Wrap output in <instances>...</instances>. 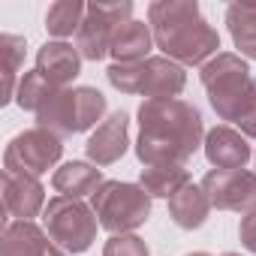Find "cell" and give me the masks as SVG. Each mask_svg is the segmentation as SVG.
<instances>
[{
    "mask_svg": "<svg viewBox=\"0 0 256 256\" xmlns=\"http://www.w3.org/2000/svg\"><path fill=\"white\" fill-rule=\"evenodd\" d=\"M96 226H100V220H96L94 208L84 205L82 199L52 196L46 202L42 229L66 253H84L94 244V238H96Z\"/></svg>",
    "mask_w": 256,
    "mask_h": 256,
    "instance_id": "52a82bcc",
    "label": "cell"
},
{
    "mask_svg": "<svg viewBox=\"0 0 256 256\" xmlns=\"http://www.w3.org/2000/svg\"><path fill=\"white\" fill-rule=\"evenodd\" d=\"M90 208L100 226L112 235H130L133 229L145 226L151 217V196L139 184L126 181H102L90 196Z\"/></svg>",
    "mask_w": 256,
    "mask_h": 256,
    "instance_id": "8992f818",
    "label": "cell"
},
{
    "mask_svg": "<svg viewBox=\"0 0 256 256\" xmlns=\"http://www.w3.org/2000/svg\"><path fill=\"white\" fill-rule=\"evenodd\" d=\"M106 78L120 94H139L148 100L178 96L187 84L184 66L169 58H148L139 64H112L106 70Z\"/></svg>",
    "mask_w": 256,
    "mask_h": 256,
    "instance_id": "5b68a950",
    "label": "cell"
},
{
    "mask_svg": "<svg viewBox=\"0 0 256 256\" xmlns=\"http://www.w3.org/2000/svg\"><path fill=\"white\" fill-rule=\"evenodd\" d=\"M84 16H88V4H82V0H58L46 12V30L54 40H66L78 34V28L84 24Z\"/></svg>",
    "mask_w": 256,
    "mask_h": 256,
    "instance_id": "7402d4cb",
    "label": "cell"
},
{
    "mask_svg": "<svg viewBox=\"0 0 256 256\" xmlns=\"http://www.w3.org/2000/svg\"><path fill=\"white\" fill-rule=\"evenodd\" d=\"M220 256H241V253H220Z\"/></svg>",
    "mask_w": 256,
    "mask_h": 256,
    "instance_id": "83f0119b",
    "label": "cell"
},
{
    "mask_svg": "<svg viewBox=\"0 0 256 256\" xmlns=\"http://www.w3.org/2000/svg\"><path fill=\"white\" fill-rule=\"evenodd\" d=\"M226 24L241 58L256 60V4H232L226 10Z\"/></svg>",
    "mask_w": 256,
    "mask_h": 256,
    "instance_id": "44dd1931",
    "label": "cell"
},
{
    "mask_svg": "<svg viewBox=\"0 0 256 256\" xmlns=\"http://www.w3.org/2000/svg\"><path fill=\"white\" fill-rule=\"evenodd\" d=\"M205 157L214 169H223V172H235V169H244L247 160H250V145H247V136L238 133L235 126H214V130L205 133Z\"/></svg>",
    "mask_w": 256,
    "mask_h": 256,
    "instance_id": "9a60e30c",
    "label": "cell"
},
{
    "mask_svg": "<svg viewBox=\"0 0 256 256\" xmlns=\"http://www.w3.org/2000/svg\"><path fill=\"white\" fill-rule=\"evenodd\" d=\"M106 114V96L96 88H54L46 102L36 112V120L42 130L66 139L76 133H84L90 126H100L96 120H102Z\"/></svg>",
    "mask_w": 256,
    "mask_h": 256,
    "instance_id": "3957f363",
    "label": "cell"
},
{
    "mask_svg": "<svg viewBox=\"0 0 256 256\" xmlns=\"http://www.w3.org/2000/svg\"><path fill=\"white\" fill-rule=\"evenodd\" d=\"M0 187H4V208L16 220H34L46 211V187L40 184V178L4 169Z\"/></svg>",
    "mask_w": 256,
    "mask_h": 256,
    "instance_id": "7c38bea8",
    "label": "cell"
},
{
    "mask_svg": "<svg viewBox=\"0 0 256 256\" xmlns=\"http://www.w3.org/2000/svg\"><path fill=\"white\" fill-rule=\"evenodd\" d=\"M208 214H211V202H208V193L202 190V184H187L181 193H175L169 199V217L181 229L205 226Z\"/></svg>",
    "mask_w": 256,
    "mask_h": 256,
    "instance_id": "ac0fdd59",
    "label": "cell"
},
{
    "mask_svg": "<svg viewBox=\"0 0 256 256\" xmlns=\"http://www.w3.org/2000/svg\"><path fill=\"white\" fill-rule=\"evenodd\" d=\"M205 145V124L193 102L145 100L139 106L136 157L142 166H184Z\"/></svg>",
    "mask_w": 256,
    "mask_h": 256,
    "instance_id": "6da1fadb",
    "label": "cell"
},
{
    "mask_svg": "<svg viewBox=\"0 0 256 256\" xmlns=\"http://www.w3.org/2000/svg\"><path fill=\"white\" fill-rule=\"evenodd\" d=\"M54 90V84H48L36 70L34 72H24L22 82H18V90H16V102L24 108V112H40V106L46 102V96Z\"/></svg>",
    "mask_w": 256,
    "mask_h": 256,
    "instance_id": "603a6c76",
    "label": "cell"
},
{
    "mask_svg": "<svg viewBox=\"0 0 256 256\" xmlns=\"http://www.w3.org/2000/svg\"><path fill=\"white\" fill-rule=\"evenodd\" d=\"M187 256H211V253H205V250H196V253H187Z\"/></svg>",
    "mask_w": 256,
    "mask_h": 256,
    "instance_id": "4316f807",
    "label": "cell"
},
{
    "mask_svg": "<svg viewBox=\"0 0 256 256\" xmlns=\"http://www.w3.org/2000/svg\"><path fill=\"white\" fill-rule=\"evenodd\" d=\"M190 184V169L187 166H145L139 175V187L151 199H172Z\"/></svg>",
    "mask_w": 256,
    "mask_h": 256,
    "instance_id": "d6986e66",
    "label": "cell"
},
{
    "mask_svg": "<svg viewBox=\"0 0 256 256\" xmlns=\"http://www.w3.org/2000/svg\"><path fill=\"white\" fill-rule=\"evenodd\" d=\"M126 145H130V114L118 108L90 133L84 154L94 166H112L126 154Z\"/></svg>",
    "mask_w": 256,
    "mask_h": 256,
    "instance_id": "8fae6325",
    "label": "cell"
},
{
    "mask_svg": "<svg viewBox=\"0 0 256 256\" xmlns=\"http://www.w3.org/2000/svg\"><path fill=\"white\" fill-rule=\"evenodd\" d=\"M235 124H238V133H244L247 139H256V82H253V90H250L247 102L241 106Z\"/></svg>",
    "mask_w": 256,
    "mask_h": 256,
    "instance_id": "d4e9b609",
    "label": "cell"
},
{
    "mask_svg": "<svg viewBox=\"0 0 256 256\" xmlns=\"http://www.w3.org/2000/svg\"><path fill=\"white\" fill-rule=\"evenodd\" d=\"M238 238H241V244H244L250 253H256V211H250V214H244V217H241Z\"/></svg>",
    "mask_w": 256,
    "mask_h": 256,
    "instance_id": "484cf974",
    "label": "cell"
},
{
    "mask_svg": "<svg viewBox=\"0 0 256 256\" xmlns=\"http://www.w3.org/2000/svg\"><path fill=\"white\" fill-rule=\"evenodd\" d=\"M202 190L208 193L211 208L217 211H235V214H250L256 211V172L235 169H211L202 178Z\"/></svg>",
    "mask_w": 256,
    "mask_h": 256,
    "instance_id": "30bf717a",
    "label": "cell"
},
{
    "mask_svg": "<svg viewBox=\"0 0 256 256\" xmlns=\"http://www.w3.org/2000/svg\"><path fill=\"white\" fill-rule=\"evenodd\" d=\"M102 256H148V244L139 235H112L102 247Z\"/></svg>",
    "mask_w": 256,
    "mask_h": 256,
    "instance_id": "cb8c5ba5",
    "label": "cell"
},
{
    "mask_svg": "<svg viewBox=\"0 0 256 256\" xmlns=\"http://www.w3.org/2000/svg\"><path fill=\"white\" fill-rule=\"evenodd\" d=\"M64 157V139L34 126V130L18 133L6 151H4V169L6 172H18V175H46L48 169H54V163Z\"/></svg>",
    "mask_w": 256,
    "mask_h": 256,
    "instance_id": "ba28073f",
    "label": "cell"
},
{
    "mask_svg": "<svg viewBox=\"0 0 256 256\" xmlns=\"http://www.w3.org/2000/svg\"><path fill=\"white\" fill-rule=\"evenodd\" d=\"M0 256H70V253L60 250L48 238V232L34 220H12L4 226Z\"/></svg>",
    "mask_w": 256,
    "mask_h": 256,
    "instance_id": "4fadbf2b",
    "label": "cell"
},
{
    "mask_svg": "<svg viewBox=\"0 0 256 256\" xmlns=\"http://www.w3.org/2000/svg\"><path fill=\"white\" fill-rule=\"evenodd\" d=\"M82 52L64 40H48L40 52H36V72L54 84V88H70V82L78 78L82 72Z\"/></svg>",
    "mask_w": 256,
    "mask_h": 256,
    "instance_id": "5bb4252c",
    "label": "cell"
},
{
    "mask_svg": "<svg viewBox=\"0 0 256 256\" xmlns=\"http://www.w3.org/2000/svg\"><path fill=\"white\" fill-rule=\"evenodd\" d=\"M102 181H106L102 169H96L94 163H84V160H70L60 169H54V175H52V187L58 190V196H70V199L94 196Z\"/></svg>",
    "mask_w": 256,
    "mask_h": 256,
    "instance_id": "e0dca14e",
    "label": "cell"
},
{
    "mask_svg": "<svg viewBox=\"0 0 256 256\" xmlns=\"http://www.w3.org/2000/svg\"><path fill=\"white\" fill-rule=\"evenodd\" d=\"M199 78H202V88H205L208 102L217 112V118L235 124V118H238L241 106L247 102V96L253 90V82H256L250 76L247 60L241 54L220 52L217 58H211L199 70Z\"/></svg>",
    "mask_w": 256,
    "mask_h": 256,
    "instance_id": "277c9868",
    "label": "cell"
},
{
    "mask_svg": "<svg viewBox=\"0 0 256 256\" xmlns=\"http://www.w3.org/2000/svg\"><path fill=\"white\" fill-rule=\"evenodd\" d=\"M24 54H28V42L18 34H4L0 36V70H4V90H0V102L16 100L18 90V72L24 66Z\"/></svg>",
    "mask_w": 256,
    "mask_h": 256,
    "instance_id": "ffe728a7",
    "label": "cell"
},
{
    "mask_svg": "<svg viewBox=\"0 0 256 256\" xmlns=\"http://www.w3.org/2000/svg\"><path fill=\"white\" fill-rule=\"evenodd\" d=\"M154 48V34H151V24L145 22H126L114 30L112 36V48L108 54L114 58V64H139V60H148Z\"/></svg>",
    "mask_w": 256,
    "mask_h": 256,
    "instance_id": "2e32d148",
    "label": "cell"
},
{
    "mask_svg": "<svg viewBox=\"0 0 256 256\" xmlns=\"http://www.w3.org/2000/svg\"><path fill=\"white\" fill-rule=\"evenodd\" d=\"M133 4L118 0V4H88L84 24L76 34V48L82 52L84 60H102L112 48V36L120 24L133 22Z\"/></svg>",
    "mask_w": 256,
    "mask_h": 256,
    "instance_id": "9c48e42d",
    "label": "cell"
},
{
    "mask_svg": "<svg viewBox=\"0 0 256 256\" xmlns=\"http://www.w3.org/2000/svg\"><path fill=\"white\" fill-rule=\"evenodd\" d=\"M154 46L181 66H205L220 52V34L205 22L196 0H160L148 6Z\"/></svg>",
    "mask_w": 256,
    "mask_h": 256,
    "instance_id": "7a4b0ae2",
    "label": "cell"
}]
</instances>
